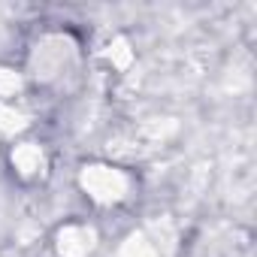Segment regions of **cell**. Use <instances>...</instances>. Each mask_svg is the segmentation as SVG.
I'll return each mask as SVG.
<instances>
[{
    "mask_svg": "<svg viewBox=\"0 0 257 257\" xmlns=\"http://www.w3.org/2000/svg\"><path fill=\"white\" fill-rule=\"evenodd\" d=\"M82 185L91 191V197H97V200H103V203L118 200V197H124V191H127V179H124L121 173H115V170H106V167H91V170H85Z\"/></svg>",
    "mask_w": 257,
    "mask_h": 257,
    "instance_id": "cell-1",
    "label": "cell"
},
{
    "mask_svg": "<svg viewBox=\"0 0 257 257\" xmlns=\"http://www.w3.org/2000/svg\"><path fill=\"white\" fill-rule=\"evenodd\" d=\"M91 248V233L82 230V227H67L61 233V251L67 257H82L85 251Z\"/></svg>",
    "mask_w": 257,
    "mask_h": 257,
    "instance_id": "cell-2",
    "label": "cell"
},
{
    "mask_svg": "<svg viewBox=\"0 0 257 257\" xmlns=\"http://www.w3.org/2000/svg\"><path fill=\"white\" fill-rule=\"evenodd\" d=\"M16 164H19L25 173H34V170H40V164H43V155H40L37 149L25 146V149H19V152H16Z\"/></svg>",
    "mask_w": 257,
    "mask_h": 257,
    "instance_id": "cell-3",
    "label": "cell"
}]
</instances>
